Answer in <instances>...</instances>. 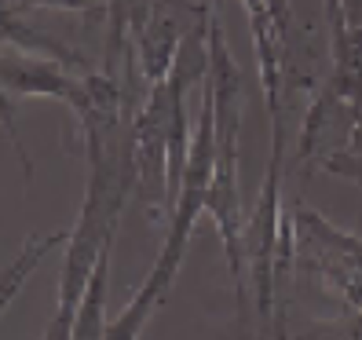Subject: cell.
Masks as SVG:
<instances>
[{
	"label": "cell",
	"mask_w": 362,
	"mask_h": 340,
	"mask_svg": "<svg viewBox=\"0 0 362 340\" xmlns=\"http://www.w3.org/2000/svg\"><path fill=\"white\" fill-rule=\"evenodd\" d=\"M209 88L216 106V172H212L205 212L216 223L227 264L234 274V300H238V340H252V293H249V264H245V216L238 194V136H242V110H245V81L234 62L223 23H220V0H212L209 18Z\"/></svg>",
	"instance_id": "6da1fadb"
},
{
	"label": "cell",
	"mask_w": 362,
	"mask_h": 340,
	"mask_svg": "<svg viewBox=\"0 0 362 340\" xmlns=\"http://www.w3.org/2000/svg\"><path fill=\"white\" fill-rule=\"evenodd\" d=\"M282 154L286 136H271V161L260 183V194L245 216V264H249V293L257 304V322L264 333L282 340L279 322V264H282V230L286 216L282 209Z\"/></svg>",
	"instance_id": "7a4b0ae2"
},
{
	"label": "cell",
	"mask_w": 362,
	"mask_h": 340,
	"mask_svg": "<svg viewBox=\"0 0 362 340\" xmlns=\"http://www.w3.org/2000/svg\"><path fill=\"white\" fill-rule=\"evenodd\" d=\"M168 132H173V92L168 77L146 88V102L132 124L136 151V194L151 223H168L173 190H168Z\"/></svg>",
	"instance_id": "3957f363"
},
{
	"label": "cell",
	"mask_w": 362,
	"mask_h": 340,
	"mask_svg": "<svg viewBox=\"0 0 362 340\" xmlns=\"http://www.w3.org/2000/svg\"><path fill=\"white\" fill-rule=\"evenodd\" d=\"M0 81H4V99H59L70 106L77 117L88 106V74H74L59 62L33 59L23 52H4L0 62Z\"/></svg>",
	"instance_id": "277c9868"
},
{
	"label": "cell",
	"mask_w": 362,
	"mask_h": 340,
	"mask_svg": "<svg viewBox=\"0 0 362 340\" xmlns=\"http://www.w3.org/2000/svg\"><path fill=\"white\" fill-rule=\"evenodd\" d=\"M209 4L212 0H205V4H194V0H154L151 4L146 26L136 37V52H139V66H143L146 84H158L168 77L183 37L194 30V23L209 11Z\"/></svg>",
	"instance_id": "5b68a950"
},
{
	"label": "cell",
	"mask_w": 362,
	"mask_h": 340,
	"mask_svg": "<svg viewBox=\"0 0 362 340\" xmlns=\"http://www.w3.org/2000/svg\"><path fill=\"white\" fill-rule=\"evenodd\" d=\"M293 216V257L304 271L315 267H351L362 271V238L351 230H340L318 209L296 201Z\"/></svg>",
	"instance_id": "8992f818"
},
{
	"label": "cell",
	"mask_w": 362,
	"mask_h": 340,
	"mask_svg": "<svg viewBox=\"0 0 362 340\" xmlns=\"http://www.w3.org/2000/svg\"><path fill=\"white\" fill-rule=\"evenodd\" d=\"M0 33H4V45H8L11 52H23V55H33V59L59 62V66H66V70H74V74H92L81 52H74L70 45H62V40L45 37L40 30H33V26L26 23V15L0 11Z\"/></svg>",
	"instance_id": "52a82bcc"
},
{
	"label": "cell",
	"mask_w": 362,
	"mask_h": 340,
	"mask_svg": "<svg viewBox=\"0 0 362 340\" xmlns=\"http://www.w3.org/2000/svg\"><path fill=\"white\" fill-rule=\"evenodd\" d=\"M110 260H114V242L103 249V257L88 279L84 300L77 311V326H74V340H106V289H110Z\"/></svg>",
	"instance_id": "ba28073f"
},
{
	"label": "cell",
	"mask_w": 362,
	"mask_h": 340,
	"mask_svg": "<svg viewBox=\"0 0 362 340\" xmlns=\"http://www.w3.org/2000/svg\"><path fill=\"white\" fill-rule=\"evenodd\" d=\"M70 242V230H52V235H33L23 242V249H18V257L4 267V282H0V304L11 307V300L18 296V289L26 286V279L37 271V264L48 257L52 249L66 245Z\"/></svg>",
	"instance_id": "9c48e42d"
},
{
	"label": "cell",
	"mask_w": 362,
	"mask_h": 340,
	"mask_svg": "<svg viewBox=\"0 0 362 340\" xmlns=\"http://www.w3.org/2000/svg\"><path fill=\"white\" fill-rule=\"evenodd\" d=\"M84 11V15H99L110 8V0H4V11L15 15H30V11Z\"/></svg>",
	"instance_id": "30bf717a"
},
{
	"label": "cell",
	"mask_w": 362,
	"mask_h": 340,
	"mask_svg": "<svg viewBox=\"0 0 362 340\" xmlns=\"http://www.w3.org/2000/svg\"><path fill=\"white\" fill-rule=\"evenodd\" d=\"M300 340H362V311H351L344 318H333V322H322L308 329Z\"/></svg>",
	"instance_id": "8fae6325"
},
{
	"label": "cell",
	"mask_w": 362,
	"mask_h": 340,
	"mask_svg": "<svg viewBox=\"0 0 362 340\" xmlns=\"http://www.w3.org/2000/svg\"><path fill=\"white\" fill-rule=\"evenodd\" d=\"M318 172H329V176H337V180H348V183L362 187V158L351 154V151H340V154L326 158Z\"/></svg>",
	"instance_id": "7c38bea8"
},
{
	"label": "cell",
	"mask_w": 362,
	"mask_h": 340,
	"mask_svg": "<svg viewBox=\"0 0 362 340\" xmlns=\"http://www.w3.org/2000/svg\"><path fill=\"white\" fill-rule=\"evenodd\" d=\"M348 151L362 158V102H358V117H355V129H351V143H348Z\"/></svg>",
	"instance_id": "4fadbf2b"
}]
</instances>
